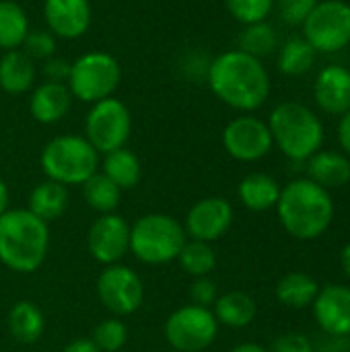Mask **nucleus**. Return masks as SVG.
<instances>
[{"label":"nucleus","mask_w":350,"mask_h":352,"mask_svg":"<svg viewBox=\"0 0 350 352\" xmlns=\"http://www.w3.org/2000/svg\"><path fill=\"white\" fill-rule=\"evenodd\" d=\"M165 340L177 352L206 351L219 334V322L208 307L184 305L175 309L165 322Z\"/></svg>","instance_id":"1a4fd4ad"},{"label":"nucleus","mask_w":350,"mask_h":352,"mask_svg":"<svg viewBox=\"0 0 350 352\" xmlns=\"http://www.w3.org/2000/svg\"><path fill=\"white\" fill-rule=\"evenodd\" d=\"M72 105V95L64 82H41L29 97V113L39 124L60 122Z\"/></svg>","instance_id":"a211bd4d"},{"label":"nucleus","mask_w":350,"mask_h":352,"mask_svg":"<svg viewBox=\"0 0 350 352\" xmlns=\"http://www.w3.org/2000/svg\"><path fill=\"white\" fill-rule=\"evenodd\" d=\"M314 316L318 326L332 336L350 334V287L328 285L320 289L314 301Z\"/></svg>","instance_id":"dca6fc26"},{"label":"nucleus","mask_w":350,"mask_h":352,"mask_svg":"<svg viewBox=\"0 0 350 352\" xmlns=\"http://www.w3.org/2000/svg\"><path fill=\"white\" fill-rule=\"evenodd\" d=\"M274 293H276V299L285 307L305 309V307L314 305V301L320 293V285L316 283L314 276H309L305 272H289L276 283Z\"/></svg>","instance_id":"a878e982"},{"label":"nucleus","mask_w":350,"mask_h":352,"mask_svg":"<svg viewBox=\"0 0 350 352\" xmlns=\"http://www.w3.org/2000/svg\"><path fill=\"white\" fill-rule=\"evenodd\" d=\"M278 45V37L276 31L270 23L262 21V23H254V25H245V29L239 35V47L241 52L254 56V58H262L268 56L276 50Z\"/></svg>","instance_id":"7c9ffc66"},{"label":"nucleus","mask_w":350,"mask_h":352,"mask_svg":"<svg viewBox=\"0 0 350 352\" xmlns=\"http://www.w3.org/2000/svg\"><path fill=\"white\" fill-rule=\"evenodd\" d=\"M285 231L301 241L322 237L334 219V202L326 188L311 179H295L281 190L276 202Z\"/></svg>","instance_id":"f03ea898"},{"label":"nucleus","mask_w":350,"mask_h":352,"mask_svg":"<svg viewBox=\"0 0 350 352\" xmlns=\"http://www.w3.org/2000/svg\"><path fill=\"white\" fill-rule=\"evenodd\" d=\"M212 314L219 322V326H227V328H245L256 320L258 307L256 301L241 291H231L225 293L221 297H217L215 305H212Z\"/></svg>","instance_id":"5701e85b"},{"label":"nucleus","mask_w":350,"mask_h":352,"mask_svg":"<svg viewBox=\"0 0 350 352\" xmlns=\"http://www.w3.org/2000/svg\"><path fill=\"white\" fill-rule=\"evenodd\" d=\"M29 16L14 0H0V50H19L29 33Z\"/></svg>","instance_id":"bb28decb"},{"label":"nucleus","mask_w":350,"mask_h":352,"mask_svg":"<svg viewBox=\"0 0 350 352\" xmlns=\"http://www.w3.org/2000/svg\"><path fill=\"white\" fill-rule=\"evenodd\" d=\"M35 82V60L23 50L4 52L0 58V89L8 95H23L33 89Z\"/></svg>","instance_id":"6ab92c4d"},{"label":"nucleus","mask_w":350,"mask_h":352,"mask_svg":"<svg viewBox=\"0 0 350 352\" xmlns=\"http://www.w3.org/2000/svg\"><path fill=\"white\" fill-rule=\"evenodd\" d=\"M6 210H8V186L0 177V214H4Z\"/></svg>","instance_id":"a19ab883"},{"label":"nucleus","mask_w":350,"mask_h":352,"mask_svg":"<svg viewBox=\"0 0 350 352\" xmlns=\"http://www.w3.org/2000/svg\"><path fill=\"white\" fill-rule=\"evenodd\" d=\"M206 80L215 97L237 111H254L270 95L266 66L241 50H229L217 56L206 68Z\"/></svg>","instance_id":"f257e3e1"},{"label":"nucleus","mask_w":350,"mask_h":352,"mask_svg":"<svg viewBox=\"0 0 350 352\" xmlns=\"http://www.w3.org/2000/svg\"><path fill=\"white\" fill-rule=\"evenodd\" d=\"M87 248L95 262L103 266L120 264L130 252V223L116 212L99 214L89 227Z\"/></svg>","instance_id":"ddd939ff"},{"label":"nucleus","mask_w":350,"mask_h":352,"mask_svg":"<svg viewBox=\"0 0 350 352\" xmlns=\"http://www.w3.org/2000/svg\"><path fill=\"white\" fill-rule=\"evenodd\" d=\"M97 297L113 318H126L140 309L144 301V285L132 268L111 264L105 266L97 278Z\"/></svg>","instance_id":"9b49d317"},{"label":"nucleus","mask_w":350,"mask_h":352,"mask_svg":"<svg viewBox=\"0 0 350 352\" xmlns=\"http://www.w3.org/2000/svg\"><path fill=\"white\" fill-rule=\"evenodd\" d=\"M177 262L186 274L194 278H202V276H210L212 270L217 268V254L210 243L188 239L177 256Z\"/></svg>","instance_id":"c85d7f7f"},{"label":"nucleus","mask_w":350,"mask_h":352,"mask_svg":"<svg viewBox=\"0 0 350 352\" xmlns=\"http://www.w3.org/2000/svg\"><path fill=\"white\" fill-rule=\"evenodd\" d=\"M132 134V113L118 97H107L91 105L85 118V138L99 155L126 146Z\"/></svg>","instance_id":"6e6552de"},{"label":"nucleus","mask_w":350,"mask_h":352,"mask_svg":"<svg viewBox=\"0 0 350 352\" xmlns=\"http://www.w3.org/2000/svg\"><path fill=\"white\" fill-rule=\"evenodd\" d=\"M274 4L287 25H303L316 8L318 0H274Z\"/></svg>","instance_id":"f704fd0d"},{"label":"nucleus","mask_w":350,"mask_h":352,"mask_svg":"<svg viewBox=\"0 0 350 352\" xmlns=\"http://www.w3.org/2000/svg\"><path fill=\"white\" fill-rule=\"evenodd\" d=\"M316 101L332 116H344L350 109V70L340 64L326 66L316 78Z\"/></svg>","instance_id":"f3484780"},{"label":"nucleus","mask_w":350,"mask_h":352,"mask_svg":"<svg viewBox=\"0 0 350 352\" xmlns=\"http://www.w3.org/2000/svg\"><path fill=\"white\" fill-rule=\"evenodd\" d=\"M21 47L31 60H47L56 56V37L47 29H29Z\"/></svg>","instance_id":"72a5a7b5"},{"label":"nucleus","mask_w":350,"mask_h":352,"mask_svg":"<svg viewBox=\"0 0 350 352\" xmlns=\"http://www.w3.org/2000/svg\"><path fill=\"white\" fill-rule=\"evenodd\" d=\"M45 330V318L41 309L31 301H19L8 311V332L21 344H33Z\"/></svg>","instance_id":"393cba45"},{"label":"nucleus","mask_w":350,"mask_h":352,"mask_svg":"<svg viewBox=\"0 0 350 352\" xmlns=\"http://www.w3.org/2000/svg\"><path fill=\"white\" fill-rule=\"evenodd\" d=\"M233 225V206L229 200L210 196L198 200L186 214L184 231L188 239L212 243L221 239Z\"/></svg>","instance_id":"4468645a"},{"label":"nucleus","mask_w":350,"mask_h":352,"mask_svg":"<svg viewBox=\"0 0 350 352\" xmlns=\"http://www.w3.org/2000/svg\"><path fill=\"white\" fill-rule=\"evenodd\" d=\"M39 163L47 179L68 188L83 186L95 175L101 165V155L85 136L60 134L43 146Z\"/></svg>","instance_id":"39448f33"},{"label":"nucleus","mask_w":350,"mask_h":352,"mask_svg":"<svg viewBox=\"0 0 350 352\" xmlns=\"http://www.w3.org/2000/svg\"><path fill=\"white\" fill-rule=\"evenodd\" d=\"M43 19L54 37L78 39L91 27L93 8L89 0H43Z\"/></svg>","instance_id":"2eb2a0df"},{"label":"nucleus","mask_w":350,"mask_h":352,"mask_svg":"<svg viewBox=\"0 0 350 352\" xmlns=\"http://www.w3.org/2000/svg\"><path fill=\"white\" fill-rule=\"evenodd\" d=\"M91 340L101 352H118L128 340V328L120 318H107L95 326Z\"/></svg>","instance_id":"2f4dec72"},{"label":"nucleus","mask_w":350,"mask_h":352,"mask_svg":"<svg viewBox=\"0 0 350 352\" xmlns=\"http://www.w3.org/2000/svg\"><path fill=\"white\" fill-rule=\"evenodd\" d=\"M225 6L235 21L254 25L268 19L274 8V0H225Z\"/></svg>","instance_id":"473e14b6"},{"label":"nucleus","mask_w":350,"mask_h":352,"mask_svg":"<svg viewBox=\"0 0 350 352\" xmlns=\"http://www.w3.org/2000/svg\"><path fill=\"white\" fill-rule=\"evenodd\" d=\"M62 352H101V351L95 346V342H93L91 338H76V340L68 342Z\"/></svg>","instance_id":"ea45409f"},{"label":"nucleus","mask_w":350,"mask_h":352,"mask_svg":"<svg viewBox=\"0 0 350 352\" xmlns=\"http://www.w3.org/2000/svg\"><path fill=\"white\" fill-rule=\"evenodd\" d=\"M188 235L184 225L163 212H151L130 225V252L149 266H161L177 260Z\"/></svg>","instance_id":"423d86ee"},{"label":"nucleus","mask_w":350,"mask_h":352,"mask_svg":"<svg viewBox=\"0 0 350 352\" xmlns=\"http://www.w3.org/2000/svg\"><path fill=\"white\" fill-rule=\"evenodd\" d=\"M229 352H268L264 346L260 344H254V342H243V344H237L235 349H231Z\"/></svg>","instance_id":"79ce46f5"},{"label":"nucleus","mask_w":350,"mask_h":352,"mask_svg":"<svg viewBox=\"0 0 350 352\" xmlns=\"http://www.w3.org/2000/svg\"><path fill=\"white\" fill-rule=\"evenodd\" d=\"M272 134L266 122L254 116H239L231 120L223 130L225 151L241 163H254L264 159L272 148Z\"/></svg>","instance_id":"f8f14e48"},{"label":"nucleus","mask_w":350,"mask_h":352,"mask_svg":"<svg viewBox=\"0 0 350 352\" xmlns=\"http://www.w3.org/2000/svg\"><path fill=\"white\" fill-rule=\"evenodd\" d=\"M217 285L215 280H210L208 276H202V278H196L192 289H190V299L194 305H200V307H208L215 305L217 301Z\"/></svg>","instance_id":"c9c22d12"},{"label":"nucleus","mask_w":350,"mask_h":352,"mask_svg":"<svg viewBox=\"0 0 350 352\" xmlns=\"http://www.w3.org/2000/svg\"><path fill=\"white\" fill-rule=\"evenodd\" d=\"M270 352H314V349L303 334H285L272 344Z\"/></svg>","instance_id":"4c0bfd02"},{"label":"nucleus","mask_w":350,"mask_h":352,"mask_svg":"<svg viewBox=\"0 0 350 352\" xmlns=\"http://www.w3.org/2000/svg\"><path fill=\"white\" fill-rule=\"evenodd\" d=\"M239 200L248 210L264 212L276 206L281 196V186L272 175L266 173H250L241 179L237 188Z\"/></svg>","instance_id":"4be33fe9"},{"label":"nucleus","mask_w":350,"mask_h":352,"mask_svg":"<svg viewBox=\"0 0 350 352\" xmlns=\"http://www.w3.org/2000/svg\"><path fill=\"white\" fill-rule=\"evenodd\" d=\"M309 179L322 188H342L350 182V159L334 151H318L307 159Z\"/></svg>","instance_id":"aec40b11"},{"label":"nucleus","mask_w":350,"mask_h":352,"mask_svg":"<svg viewBox=\"0 0 350 352\" xmlns=\"http://www.w3.org/2000/svg\"><path fill=\"white\" fill-rule=\"evenodd\" d=\"M83 196H85V202L95 212L109 214L118 208V204L122 200V190L109 177H105L101 171H97L83 184Z\"/></svg>","instance_id":"cd10ccee"},{"label":"nucleus","mask_w":350,"mask_h":352,"mask_svg":"<svg viewBox=\"0 0 350 352\" xmlns=\"http://www.w3.org/2000/svg\"><path fill=\"white\" fill-rule=\"evenodd\" d=\"M50 248V227L27 208L0 214V262L19 274L35 272Z\"/></svg>","instance_id":"7ed1b4c3"},{"label":"nucleus","mask_w":350,"mask_h":352,"mask_svg":"<svg viewBox=\"0 0 350 352\" xmlns=\"http://www.w3.org/2000/svg\"><path fill=\"white\" fill-rule=\"evenodd\" d=\"M122 80L120 62L107 52H87L70 62L66 87L70 95L83 103H97L113 97Z\"/></svg>","instance_id":"0eeeda50"},{"label":"nucleus","mask_w":350,"mask_h":352,"mask_svg":"<svg viewBox=\"0 0 350 352\" xmlns=\"http://www.w3.org/2000/svg\"><path fill=\"white\" fill-rule=\"evenodd\" d=\"M272 142L293 161H307L324 142L320 118L305 105L287 101L272 109L268 118Z\"/></svg>","instance_id":"20e7f679"},{"label":"nucleus","mask_w":350,"mask_h":352,"mask_svg":"<svg viewBox=\"0 0 350 352\" xmlns=\"http://www.w3.org/2000/svg\"><path fill=\"white\" fill-rule=\"evenodd\" d=\"M338 140H340V146L344 148V153L350 157V109L342 116V120H340V126H338Z\"/></svg>","instance_id":"58836bf2"},{"label":"nucleus","mask_w":350,"mask_h":352,"mask_svg":"<svg viewBox=\"0 0 350 352\" xmlns=\"http://www.w3.org/2000/svg\"><path fill=\"white\" fill-rule=\"evenodd\" d=\"M303 33L316 52L344 50L350 43V4L344 0L318 2L303 23Z\"/></svg>","instance_id":"9d476101"},{"label":"nucleus","mask_w":350,"mask_h":352,"mask_svg":"<svg viewBox=\"0 0 350 352\" xmlns=\"http://www.w3.org/2000/svg\"><path fill=\"white\" fill-rule=\"evenodd\" d=\"M101 173L109 177L120 190H132L142 177V165L130 148L122 146L103 155Z\"/></svg>","instance_id":"b1692460"},{"label":"nucleus","mask_w":350,"mask_h":352,"mask_svg":"<svg viewBox=\"0 0 350 352\" xmlns=\"http://www.w3.org/2000/svg\"><path fill=\"white\" fill-rule=\"evenodd\" d=\"M340 264H342L344 274L350 278V241L344 245V250H342V254H340Z\"/></svg>","instance_id":"37998d69"},{"label":"nucleus","mask_w":350,"mask_h":352,"mask_svg":"<svg viewBox=\"0 0 350 352\" xmlns=\"http://www.w3.org/2000/svg\"><path fill=\"white\" fill-rule=\"evenodd\" d=\"M68 200H70V196H68L66 186L52 182V179H45L31 190L27 210H31L37 219H41L43 223L50 225L52 221L60 219L66 212Z\"/></svg>","instance_id":"412c9836"},{"label":"nucleus","mask_w":350,"mask_h":352,"mask_svg":"<svg viewBox=\"0 0 350 352\" xmlns=\"http://www.w3.org/2000/svg\"><path fill=\"white\" fill-rule=\"evenodd\" d=\"M316 62V50L305 37H291L278 52V68L287 76H301L311 70Z\"/></svg>","instance_id":"c756f323"},{"label":"nucleus","mask_w":350,"mask_h":352,"mask_svg":"<svg viewBox=\"0 0 350 352\" xmlns=\"http://www.w3.org/2000/svg\"><path fill=\"white\" fill-rule=\"evenodd\" d=\"M70 74V62L60 58V56H52L43 62V76L50 82H64L68 80Z\"/></svg>","instance_id":"e433bc0d"}]
</instances>
